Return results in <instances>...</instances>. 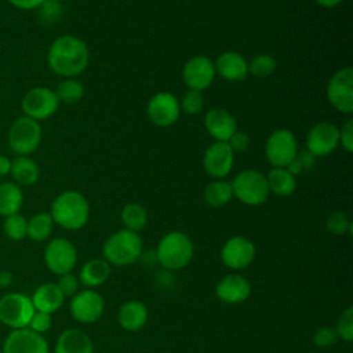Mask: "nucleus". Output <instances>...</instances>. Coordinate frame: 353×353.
Wrapping results in <instances>:
<instances>
[{
	"mask_svg": "<svg viewBox=\"0 0 353 353\" xmlns=\"http://www.w3.org/2000/svg\"><path fill=\"white\" fill-rule=\"evenodd\" d=\"M298 141L292 131L279 128L273 131L265 146V156L273 167H287L298 154Z\"/></svg>",
	"mask_w": 353,
	"mask_h": 353,
	"instance_id": "obj_11",
	"label": "nucleus"
},
{
	"mask_svg": "<svg viewBox=\"0 0 353 353\" xmlns=\"http://www.w3.org/2000/svg\"><path fill=\"white\" fill-rule=\"evenodd\" d=\"M121 222L124 225V229L139 232L142 230L148 223V212L146 210L138 204V203H128L121 210Z\"/></svg>",
	"mask_w": 353,
	"mask_h": 353,
	"instance_id": "obj_31",
	"label": "nucleus"
},
{
	"mask_svg": "<svg viewBox=\"0 0 353 353\" xmlns=\"http://www.w3.org/2000/svg\"><path fill=\"white\" fill-rule=\"evenodd\" d=\"M55 95H57L59 102H63L66 105H72V103L79 102L83 98V95H84V85L76 77L63 79L57 85Z\"/></svg>",
	"mask_w": 353,
	"mask_h": 353,
	"instance_id": "obj_32",
	"label": "nucleus"
},
{
	"mask_svg": "<svg viewBox=\"0 0 353 353\" xmlns=\"http://www.w3.org/2000/svg\"><path fill=\"white\" fill-rule=\"evenodd\" d=\"M26 226L28 219L21 212H17L4 218L3 232L10 240L21 241L26 237Z\"/></svg>",
	"mask_w": 353,
	"mask_h": 353,
	"instance_id": "obj_33",
	"label": "nucleus"
},
{
	"mask_svg": "<svg viewBox=\"0 0 353 353\" xmlns=\"http://www.w3.org/2000/svg\"><path fill=\"white\" fill-rule=\"evenodd\" d=\"M36 11L39 22L44 26H48L57 23L61 19L63 14V7L59 0H44Z\"/></svg>",
	"mask_w": 353,
	"mask_h": 353,
	"instance_id": "obj_34",
	"label": "nucleus"
},
{
	"mask_svg": "<svg viewBox=\"0 0 353 353\" xmlns=\"http://www.w3.org/2000/svg\"><path fill=\"white\" fill-rule=\"evenodd\" d=\"M276 70V59L269 54H258L248 62V73L256 77H268Z\"/></svg>",
	"mask_w": 353,
	"mask_h": 353,
	"instance_id": "obj_35",
	"label": "nucleus"
},
{
	"mask_svg": "<svg viewBox=\"0 0 353 353\" xmlns=\"http://www.w3.org/2000/svg\"><path fill=\"white\" fill-rule=\"evenodd\" d=\"M325 228L330 233L341 236V234H345L352 230V222L345 212L335 211L327 216Z\"/></svg>",
	"mask_w": 353,
	"mask_h": 353,
	"instance_id": "obj_37",
	"label": "nucleus"
},
{
	"mask_svg": "<svg viewBox=\"0 0 353 353\" xmlns=\"http://www.w3.org/2000/svg\"><path fill=\"white\" fill-rule=\"evenodd\" d=\"M57 285L58 288L61 290V292L63 294V296H69L72 298L74 294L79 292V285H80V281H79V277L74 276L72 272L70 273H65V274H61L58 281H57Z\"/></svg>",
	"mask_w": 353,
	"mask_h": 353,
	"instance_id": "obj_40",
	"label": "nucleus"
},
{
	"mask_svg": "<svg viewBox=\"0 0 353 353\" xmlns=\"http://www.w3.org/2000/svg\"><path fill=\"white\" fill-rule=\"evenodd\" d=\"M12 7L23 11L37 10L44 0H7Z\"/></svg>",
	"mask_w": 353,
	"mask_h": 353,
	"instance_id": "obj_44",
	"label": "nucleus"
},
{
	"mask_svg": "<svg viewBox=\"0 0 353 353\" xmlns=\"http://www.w3.org/2000/svg\"><path fill=\"white\" fill-rule=\"evenodd\" d=\"M215 74L214 62L205 55L192 57L182 69V79L186 87L200 92L211 85Z\"/></svg>",
	"mask_w": 353,
	"mask_h": 353,
	"instance_id": "obj_16",
	"label": "nucleus"
},
{
	"mask_svg": "<svg viewBox=\"0 0 353 353\" xmlns=\"http://www.w3.org/2000/svg\"><path fill=\"white\" fill-rule=\"evenodd\" d=\"M1 353H50V346L41 334L26 327L8 332Z\"/></svg>",
	"mask_w": 353,
	"mask_h": 353,
	"instance_id": "obj_13",
	"label": "nucleus"
},
{
	"mask_svg": "<svg viewBox=\"0 0 353 353\" xmlns=\"http://www.w3.org/2000/svg\"><path fill=\"white\" fill-rule=\"evenodd\" d=\"M204 127L218 142H228V139L237 131L236 119L222 108H212L205 113Z\"/></svg>",
	"mask_w": 353,
	"mask_h": 353,
	"instance_id": "obj_20",
	"label": "nucleus"
},
{
	"mask_svg": "<svg viewBox=\"0 0 353 353\" xmlns=\"http://www.w3.org/2000/svg\"><path fill=\"white\" fill-rule=\"evenodd\" d=\"M338 338L345 342H352L353 339V307H346L338 317L336 325L334 327Z\"/></svg>",
	"mask_w": 353,
	"mask_h": 353,
	"instance_id": "obj_38",
	"label": "nucleus"
},
{
	"mask_svg": "<svg viewBox=\"0 0 353 353\" xmlns=\"http://www.w3.org/2000/svg\"><path fill=\"white\" fill-rule=\"evenodd\" d=\"M194 252L190 237L179 230L164 234L156 248V259L168 270H179L189 265Z\"/></svg>",
	"mask_w": 353,
	"mask_h": 353,
	"instance_id": "obj_4",
	"label": "nucleus"
},
{
	"mask_svg": "<svg viewBox=\"0 0 353 353\" xmlns=\"http://www.w3.org/2000/svg\"><path fill=\"white\" fill-rule=\"evenodd\" d=\"M215 294L225 303H241L251 294V283L241 274H226L218 281Z\"/></svg>",
	"mask_w": 353,
	"mask_h": 353,
	"instance_id": "obj_19",
	"label": "nucleus"
},
{
	"mask_svg": "<svg viewBox=\"0 0 353 353\" xmlns=\"http://www.w3.org/2000/svg\"><path fill=\"white\" fill-rule=\"evenodd\" d=\"M50 215L55 225L66 230H79L88 222L90 204L77 190H65L51 203Z\"/></svg>",
	"mask_w": 353,
	"mask_h": 353,
	"instance_id": "obj_2",
	"label": "nucleus"
},
{
	"mask_svg": "<svg viewBox=\"0 0 353 353\" xmlns=\"http://www.w3.org/2000/svg\"><path fill=\"white\" fill-rule=\"evenodd\" d=\"M179 108L186 114H197L204 108L203 94L196 90H188L179 101Z\"/></svg>",
	"mask_w": 353,
	"mask_h": 353,
	"instance_id": "obj_36",
	"label": "nucleus"
},
{
	"mask_svg": "<svg viewBox=\"0 0 353 353\" xmlns=\"http://www.w3.org/2000/svg\"><path fill=\"white\" fill-rule=\"evenodd\" d=\"M41 125L28 116L17 117L10 125L7 141L15 156H30L41 143Z\"/></svg>",
	"mask_w": 353,
	"mask_h": 353,
	"instance_id": "obj_5",
	"label": "nucleus"
},
{
	"mask_svg": "<svg viewBox=\"0 0 353 353\" xmlns=\"http://www.w3.org/2000/svg\"><path fill=\"white\" fill-rule=\"evenodd\" d=\"M327 99L341 113L353 112V68L346 66L336 70L327 84Z\"/></svg>",
	"mask_w": 353,
	"mask_h": 353,
	"instance_id": "obj_10",
	"label": "nucleus"
},
{
	"mask_svg": "<svg viewBox=\"0 0 353 353\" xmlns=\"http://www.w3.org/2000/svg\"><path fill=\"white\" fill-rule=\"evenodd\" d=\"M54 353H94V345L84 331L66 328L59 334Z\"/></svg>",
	"mask_w": 353,
	"mask_h": 353,
	"instance_id": "obj_22",
	"label": "nucleus"
},
{
	"mask_svg": "<svg viewBox=\"0 0 353 353\" xmlns=\"http://www.w3.org/2000/svg\"><path fill=\"white\" fill-rule=\"evenodd\" d=\"M52 320H51V314L44 313V312H37L34 310L28 328H30L32 331L37 332V334H46L50 328H51Z\"/></svg>",
	"mask_w": 353,
	"mask_h": 353,
	"instance_id": "obj_41",
	"label": "nucleus"
},
{
	"mask_svg": "<svg viewBox=\"0 0 353 353\" xmlns=\"http://www.w3.org/2000/svg\"><path fill=\"white\" fill-rule=\"evenodd\" d=\"M303 170H307V168H312L314 165V156L312 153H309L306 149L305 150H298V154L295 157Z\"/></svg>",
	"mask_w": 353,
	"mask_h": 353,
	"instance_id": "obj_45",
	"label": "nucleus"
},
{
	"mask_svg": "<svg viewBox=\"0 0 353 353\" xmlns=\"http://www.w3.org/2000/svg\"><path fill=\"white\" fill-rule=\"evenodd\" d=\"M59 106L55 91L48 87H33L26 91L21 99V109L23 116L36 121L51 117Z\"/></svg>",
	"mask_w": 353,
	"mask_h": 353,
	"instance_id": "obj_8",
	"label": "nucleus"
},
{
	"mask_svg": "<svg viewBox=\"0 0 353 353\" xmlns=\"http://www.w3.org/2000/svg\"><path fill=\"white\" fill-rule=\"evenodd\" d=\"M232 185L225 179H215L204 188V201L210 207H223L232 200Z\"/></svg>",
	"mask_w": 353,
	"mask_h": 353,
	"instance_id": "obj_29",
	"label": "nucleus"
},
{
	"mask_svg": "<svg viewBox=\"0 0 353 353\" xmlns=\"http://www.w3.org/2000/svg\"><path fill=\"white\" fill-rule=\"evenodd\" d=\"M47 62L50 69L63 77H77L90 62V50L87 43L73 34L57 37L48 47Z\"/></svg>",
	"mask_w": 353,
	"mask_h": 353,
	"instance_id": "obj_1",
	"label": "nucleus"
},
{
	"mask_svg": "<svg viewBox=\"0 0 353 353\" xmlns=\"http://www.w3.org/2000/svg\"><path fill=\"white\" fill-rule=\"evenodd\" d=\"M339 145V128L330 121L316 123L306 135V150L314 157L332 153Z\"/></svg>",
	"mask_w": 353,
	"mask_h": 353,
	"instance_id": "obj_14",
	"label": "nucleus"
},
{
	"mask_svg": "<svg viewBox=\"0 0 353 353\" xmlns=\"http://www.w3.org/2000/svg\"><path fill=\"white\" fill-rule=\"evenodd\" d=\"M44 263L54 274L70 273L77 263V250L65 237L51 239L44 248Z\"/></svg>",
	"mask_w": 353,
	"mask_h": 353,
	"instance_id": "obj_9",
	"label": "nucleus"
},
{
	"mask_svg": "<svg viewBox=\"0 0 353 353\" xmlns=\"http://www.w3.org/2000/svg\"><path fill=\"white\" fill-rule=\"evenodd\" d=\"M146 112L154 125L170 127L179 119V101L171 92L161 91L150 98L146 106Z\"/></svg>",
	"mask_w": 353,
	"mask_h": 353,
	"instance_id": "obj_15",
	"label": "nucleus"
},
{
	"mask_svg": "<svg viewBox=\"0 0 353 353\" xmlns=\"http://www.w3.org/2000/svg\"><path fill=\"white\" fill-rule=\"evenodd\" d=\"M339 143L346 152H353V120L349 119L339 128Z\"/></svg>",
	"mask_w": 353,
	"mask_h": 353,
	"instance_id": "obj_43",
	"label": "nucleus"
},
{
	"mask_svg": "<svg viewBox=\"0 0 353 353\" xmlns=\"http://www.w3.org/2000/svg\"><path fill=\"white\" fill-rule=\"evenodd\" d=\"M255 252V245L250 239L244 236H233L222 245L221 259L229 269L240 270L251 265Z\"/></svg>",
	"mask_w": 353,
	"mask_h": 353,
	"instance_id": "obj_17",
	"label": "nucleus"
},
{
	"mask_svg": "<svg viewBox=\"0 0 353 353\" xmlns=\"http://www.w3.org/2000/svg\"><path fill=\"white\" fill-rule=\"evenodd\" d=\"M103 256L110 265L128 266L135 263L143 251V243L137 232L120 229L103 243Z\"/></svg>",
	"mask_w": 353,
	"mask_h": 353,
	"instance_id": "obj_3",
	"label": "nucleus"
},
{
	"mask_svg": "<svg viewBox=\"0 0 353 353\" xmlns=\"http://www.w3.org/2000/svg\"><path fill=\"white\" fill-rule=\"evenodd\" d=\"M230 185L233 197L247 205H261L270 194L266 175L258 170H244L239 172Z\"/></svg>",
	"mask_w": 353,
	"mask_h": 353,
	"instance_id": "obj_6",
	"label": "nucleus"
},
{
	"mask_svg": "<svg viewBox=\"0 0 353 353\" xmlns=\"http://www.w3.org/2000/svg\"><path fill=\"white\" fill-rule=\"evenodd\" d=\"M110 263L105 259H91L83 265L79 273V281L84 287L92 288L103 284L110 276Z\"/></svg>",
	"mask_w": 353,
	"mask_h": 353,
	"instance_id": "obj_26",
	"label": "nucleus"
},
{
	"mask_svg": "<svg viewBox=\"0 0 353 353\" xmlns=\"http://www.w3.org/2000/svg\"><path fill=\"white\" fill-rule=\"evenodd\" d=\"M215 73L228 81H240L248 74V62L236 51H225L214 62Z\"/></svg>",
	"mask_w": 353,
	"mask_h": 353,
	"instance_id": "obj_21",
	"label": "nucleus"
},
{
	"mask_svg": "<svg viewBox=\"0 0 353 353\" xmlns=\"http://www.w3.org/2000/svg\"><path fill=\"white\" fill-rule=\"evenodd\" d=\"M228 145L232 149L233 153H243L248 149L250 146V137L245 132H240L236 131L229 139H228Z\"/></svg>",
	"mask_w": 353,
	"mask_h": 353,
	"instance_id": "obj_42",
	"label": "nucleus"
},
{
	"mask_svg": "<svg viewBox=\"0 0 353 353\" xmlns=\"http://www.w3.org/2000/svg\"><path fill=\"white\" fill-rule=\"evenodd\" d=\"M234 153L228 142L215 141L211 143L203 156V167L208 175L215 179H223L233 168Z\"/></svg>",
	"mask_w": 353,
	"mask_h": 353,
	"instance_id": "obj_18",
	"label": "nucleus"
},
{
	"mask_svg": "<svg viewBox=\"0 0 353 353\" xmlns=\"http://www.w3.org/2000/svg\"><path fill=\"white\" fill-rule=\"evenodd\" d=\"M11 171V159L4 154H0V176L10 175Z\"/></svg>",
	"mask_w": 353,
	"mask_h": 353,
	"instance_id": "obj_47",
	"label": "nucleus"
},
{
	"mask_svg": "<svg viewBox=\"0 0 353 353\" xmlns=\"http://www.w3.org/2000/svg\"><path fill=\"white\" fill-rule=\"evenodd\" d=\"M148 307L139 301L123 303L117 312V321L125 331H138L148 321Z\"/></svg>",
	"mask_w": 353,
	"mask_h": 353,
	"instance_id": "obj_25",
	"label": "nucleus"
},
{
	"mask_svg": "<svg viewBox=\"0 0 353 353\" xmlns=\"http://www.w3.org/2000/svg\"><path fill=\"white\" fill-rule=\"evenodd\" d=\"M69 309H70L72 317L76 321L91 324L101 319L105 309V302H103V298L97 291L87 288V290L79 291L70 298Z\"/></svg>",
	"mask_w": 353,
	"mask_h": 353,
	"instance_id": "obj_12",
	"label": "nucleus"
},
{
	"mask_svg": "<svg viewBox=\"0 0 353 353\" xmlns=\"http://www.w3.org/2000/svg\"><path fill=\"white\" fill-rule=\"evenodd\" d=\"M10 175L19 186H32L40 178V167L30 156H15L11 159Z\"/></svg>",
	"mask_w": 353,
	"mask_h": 353,
	"instance_id": "obj_24",
	"label": "nucleus"
},
{
	"mask_svg": "<svg viewBox=\"0 0 353 353\" xmlns=\"http://www.w3.org/2000/svg\"><path fill=\"white\" fill-rule=\"evenodd\" d=\"M338 339L339 338H338L335 328L330 327V325L320 327L319 330H316V332L313 335V343L317 347H328V346L336 343Z\"/></svg>",
	"mask_w": 353,
	"mask_h": 353,
	"instance_id": "obj_39",
	"label": "nucleus"
},
{
	"mask_svg": "<svg viewBox=\"0 0 353 353\" xmlns=\"http://www.w3.org/2000/svg\"><path fill=\"white\" fill-rule=\"evenodd\" d=\"M23 204V192L12 181L0 182V215L8 216L21 211Z\"/></svg>",
	"mask_w": 353,
	"mask_h": 353,
	"instance_id": "obj_27",
	"label": "nucleus"
},
{
	"mask_svg": "<svg viewBox=\"0 0 353 353\" xmlns=\"http://www.w3.org/2000/svg\"><path fill=\"white\" fill-rule=\"evenodd\" d=\"M54 225L50 212H37L28 219L26 237L33 241H46L51 236Z\"/></svg>",
	"mask_w": 353,
	"mask_h": 353,
	"instance_id": "obj_30",
	"label": "nucleus"
},
{
	"mask_svg": "<svg viewBox=\"0 0 353 353\" xmlns=\"http://www.w3.org/2000/svg\"><path fill=\"white\" fill-rule=\"evenodd\" d=\"M269 192L285 197L295 192L296 179L285 167H273L266 175Z\"/></svg>",
	"mask_w": 353,
	"mask_h": 353,
	"instance_id": "obj_28",
	"label": "nucleus"
},
{
	"mask_svg": "<svg viewBox=\"0 0 353 353\" xmlns=\"http://www.w3.org/2000/svg\"><path fill=\"white\" fill-rule=\"evenodd\" d=\"M319 6L321 7H325V8H332V7H336L339 6L343 0H314Z\"/></svg>",
	"mask_w": 353,
	"mask_h": 353,
	"instance_id": "obj_48",
	"label": "nucleus"
},
{
	"mask_svg": "<svg viewBox=\"0 0 353 353\" xmlns=\"http://www.w3.org/2000/svg\"><path fill=\"white\" fill-rule=\"evenodd\" d=\"M33 313L30 296L22 292H7L0 298V323L11 330L26 328Z\"/></svg>",
	"mask_w": 353,
	"mask_h": 353,
	"instance_id": "obj_7",
	"label": "nucleus"
},
{
	"mask_svg": "<svg viewBox=\"0 0 353 353\" xmlns=\"http://www.w3.org/2000/svg\"><path fill=\"white\" fill-rule=\"evenodd\" d=\"M14 283V276L8 270H0V288H8Z\"/></svg>",
	"mask_w": 353,
	"mask_h": 353,
	"instance_id": "obj_46",
	"label": "nucleus"
},
{
	"mask_svg": "<svg viewBox=\"0 0 353 353\" xmlns=\"http://www.w3.org/2000/svg\"><path fill=\"white\" fill-rule=\"evenodd\" d=\"M30 301L34 310L52 314L54 312L61 309L65 302V296L58 288L57 283H43L34 290Z\"/></svg>",
	"mask_w": 353,
	"mask_h": 353,
	"instance_id": "obj_23",
	"label": "nucleus"
}]
</instances>
